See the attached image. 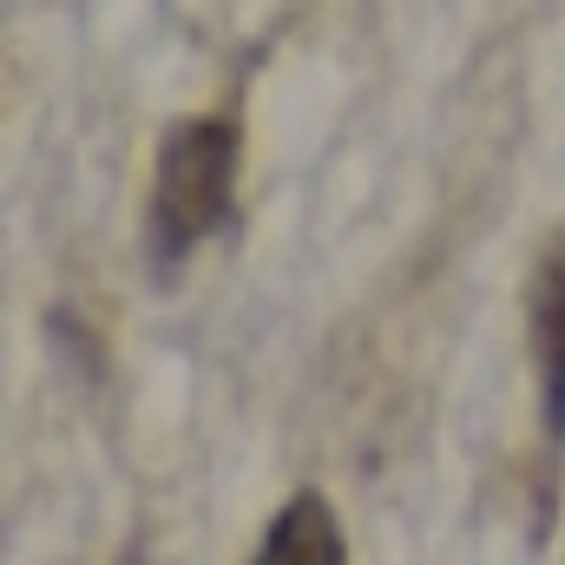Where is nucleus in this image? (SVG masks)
<instances>
[{
    "label": "nucleus",
    "instance_id": "1",
    "mask_svg": "<svg viewBox=\"0 0 565 565\" xmlns=\"http://www.w3.org/2000/svg\"><path fill=\"white\" fill-rule=\"evenodd\" d=\"M237 191V126L224 119H191L158 151V184H151V257L184 264L224 217Z\"/></svg>",
    "mask_w": 565,
    "mask_h": 565
},
{
    "label": "nucleus",
    "instance_id": "2",
    "mask_svg": "<svg viewBox=\"0 0 565 565\" xmlns=\"http://www.w3.org/2000/svg\"><path fill=\"white\" fill-rule=\"evenodd\" d=\"M250 565H349V546H342V526H335L329 500L322 493H296L270 520V533H264Z\"/></svg>",
    "mask_w": 565,
    "mask_h": 565
},
{
    "label": "nucleus",
    "instance_id": "3",
    "mask_svg": "<svg viewBox=\"0 0 565 565\" xmlns=\"http://www.w3.org/2000/svg\"><path fill=\"white\" fill-rule=\"evenodd\" d=\"M540 408H546V434L565 440V264L546 277V302H540Z\"/></svg>",
    "mask_w": 565,
    "mask_h": 565
}]
</instances>
